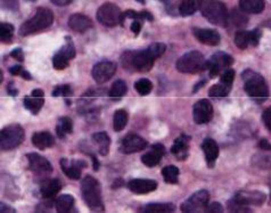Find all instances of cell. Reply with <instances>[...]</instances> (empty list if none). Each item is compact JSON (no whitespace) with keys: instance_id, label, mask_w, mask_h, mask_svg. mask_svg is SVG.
Listing matches in <instances>:
<instances>
[{"instance_id":"6da1fadb","label":"cell","mask_w":271,"mask_h":213,"mask_svg":"<svg viewBox=\"0 0 271 213\" xmlns=\"http://www.w3.org/2000/svg\"><path fill=\"white\" fill-rule=\"evenodd\" d=\"M166 46L162 42H155L142 51H125L121 56V62L125 70L148 72L153 68L154 62L165 53Z\"/></svg>"},{"instance_id":"7a4b0ae2","label":"cell","mask_w":271,"mask_h":213,"mask_svg":"<svg viewBox=\"0 0 271 213\" xmlns=\"http://www.w3.org/2000/svg\"><path fill=\"white\" fill-rule=\"evenodd\" d=\"M81 195L90 211L103 212L105 210L101 197V187L96 178L91 176L83 178L81 182Z\"/></svg>"},{"instance_id":"3957f363","label":"cell","mask_w":271,"mask_h":213,"mask_svg":"<svg viewBox=\"0 0 271 213\" xmlns=\"http://www.w3.org/2000/svg\"><path fill=\"white\" fill-rule=\"evenodd\" d=\"M244 89L249 96L258 103H263L269 97V88L264 78L254 71L246 70L243 72Z\"/></svg>"},{"instance_id":"277c9868","label":"cell","mask_w":271,"mask_h":213,"mask_svg":"<svg viewBox=\"0 0 271 213\" xmlns=\"http://www.w3.org/2000/svg\"><path fill=\"white\" fill-rule=\"evenodd\" d=\"M54 14L48 8L40 7L37 9L36 15L23 23L20 27V36L26 37L30 35H35L37 32L44 31L53 24Z\"/></svg>"},{"instance_id":"5b68a950","label":"cell","mask_w":271,"mask_h":213,"mask_svg":"<svg viewBox=\"0 0 271 213\" xmlns=\"http://www.w3.org/2000/svg\"><path fill=\"white\" fill-rule=\"evenodd\" d=\"M202 15L207 20L218 26H227L229 22V14L226 5L220 0H204L200 6Z\"/></svg>"},{"instance_id":"8992f818","label":"cell","mask_w":271,"mask_h":213,"mask_svg":"<svg viewBox=\"0 0 271 213\" xmlns=\"http://www.w3.org/2000/svg\"><path fill=\"white\" fill-rule=\"evenodd\" d=\"M207 64L208 60H205L203 54L197 50H193L182 55L181 57L177 60L176 68L181 73L195 74L207 70Z\"/></svg>"},{"instance_id":"52a82bcc","label":"cell","mask_w":271,"mask_h":213,"mask_svg":"<svg viewBox=\"0 0 271 213\" xmlns=\"http://www.w3.org/2000/svg\"><path fill=\"white\" fill-rule=\"evenodd\" d=\"M24 129L17 123L5 127L0 131V147L3 150H11L24 141Z\"/></svg>"},{"instance_id":"ba28073f","label":"cell","mask_w":271,"mask_h":213,"mask_svg":"<svg viewBox=\"0 0 271 213\" xmlns=\"http://www.w3.org/2000/svg\"><path fill=\"white\" fill-rule=\"evenodd\" d=\"M97 21L103 25L113 27L119 24H123L124 13L121 12V9L116 5L107 3L98 9Z\"/></svg>"},{"instance_id":"9c48e42d","label":"cell","mask_w":271,"mask_h":213,"mask_svg":"<svg viewBox=\"0 0 271 213\" xmlns=\"http://www.w3.org/2000/svg\"><path fill=\"white\" fill-rule=\"evenodd\" d=\"M76 57V48H74V44L71 39V37L65 38V44L59 49V51L53 57V66L55 70L62 71L66 69L70 60Z\"/></svg>"},{"instance_id":"30bf717a","label":"cell","mask_w":271,"mask_h":213,"mask_svg":"<svg viewBox=\"0 0 271 213\" xmlns=\"http://www.w3.org/2000/svg\"><path fill=\"white\" fill-rule=\"evenodd\" d=\"M232 63L233 58L230 55L222 53V51H219V53L214 54L212 57L208 60L207 64V70L209 71L210 78H217L222 71L225 72L226 70H228L229 66H231Z\"/></svg>"},{"instance_id":"8fae6325","label":"cell","mask_w":271,"mask_h":213,"mask_svg":"<svg viewBox=\"0 0 271 213\" xmlns=\"http://www.w3.org/2000/svg\"><path fill=\"white\" fill-rule=\"evenodd\" d=\"M210 201V194L208 191H198L194 193L188 200L182 203L180 209L182 212L193 213V212H200L205 211V207L208 206Z\"/></svg>"},{"instance_id":"7c38bea8","label":"cell","mask_w":271,"mask_h":213,"mask_svg":"<svg viewBox=\"0 0 271 213\" xmlns=\"http://www.w3.org/2000/svg\"><path fill=\"white\" fill-rule=\"evenodd\" d=\"M116 71V64L110 60H104L97 63L92 68L91 75L93 80H95L96 83L103 84L109 81L110 79H112Z\"/></svg>"},{"instance_id":"4fadbf2b","label":"cell","mask_w":271,"mask_h":213,"mask_svg":"<svg viewBox=\"0 0 271 213\" xmlns=\"http://www.w3.org/2000/svg\"><path fill=\"white\" fill-rule=\"evenodd\" d=\"M213 117V106L208 99H200L193 106V119L197 125H207Z\"/></svg>"},{"instance_id":"5bb4252c","label":"cell","mask_w":271,"mask_h":213,"mask_svg":"<svg viewBox=\"0 0 271 213\" xmlns=\"http://www.w3.org/2000/svg\"><path fill=\"white\" fill-rule=\"evenodd\" d=\"M148 146L147 140L136 134H129L121 141L120 152L123 154H133L144 150Z\"/></svg>"},{"instance_id":"9a60e30c","label":"cell","mask_w":271,"mask_h":213,"mask_svg":"<svg viewBox=\"0 0 271 213\" xmlns=\"http://www.w3.org/2000/svg\"><path fill=\"white\" fill-rule=\"evenodd\" d=\"M26 159L29 161V168L36 176H46L53 171V167L48 160L37 153L26 154Z\"/></svg>"},{"instance_id":"2e32d148","label":"cell","mask_w":271,"mask_h":213,"mask_svg":"<svg viewBox=\"0 0 271 213\" xmlns=\"http://www.w3.org/2000/svg\"><path fill=\"white\" fill-rule=\"evenodd\" d=\"M261 39V31L255 29L253 31L240 30L235 35V45L240 49H246L249 46H258Z\"/></svg>"},{"instance_id":"e0dca14e","label":"cell","mask_w":271,"mask_h":213,"mask_svg":"<svg viewBox=\"0 0 271 213\" xmlns=\"http://www.w3.org/2000/svg\"><path fill=\"white\" fill-rule=\"evenodd\" d=\"M233 200L244 206H261L265 201V195L262 192L258 191H243L238 192L236 195L233 196Z\"/></svg>"},{"instance_id":"ac0fdd59","label":"cell","mask_w":271,"mask_h":213,"mask_svg":"<svg viewBox=\"0 0 271 213\" xmlns=\"http://www.w3.org/2000/svg\"><path fill=\"white\" fill-rule=\"evenodd\" d=\"M60 167L63 172L72 180H78L81 178L82 169L87 168V163L85 161H69L67 159L60 160Z\"/></svg>"},{"instance_id":"d6986e66","label":"cell","mask_w":271,"mask_h":213,"mask_svg":"<svg viewBox=\"0 0 271 213\" xmlns=\"http://www.w3.org/2000/svg\"><path fill=\"white\" fill-rule=\"evenodd\" d=\"M128 188L136 195H145L156 191L157 182L153 179H132L131 181H129Z\"/></svg>"},{"instance_id":"ffe728a7","label":"cell","mask_w":271,"mask_h":213,"mask_svg":"<svg viewBox=\"0 0 271 213\" xmlns=\"http://www.w3.org/2000/svg\"><path fill=\"white\" fill-rule=\"evenodd\" d=\"M45 94L41 89H35L30 96L24 97V106L27 111H30L32 114H38L45 103Z\"/></svg>"},{"instance_id":"44dd1931","label":"cell","mask_w":271,"mask_h":213,"mask_svg":"<svg viewBox=\"0 0 271 213\" xmlns=\"http://www.w3.org/2000/svg\"><path fill=\"white\" fill-rule=\"evenodd\" d=\"M166 154V149L162 144H155L148 153L142 156V162L148 168H154L161 162L163 156Z\"/></svg>"},{"instance_id":"7402d4cb","label":"cell","mask_w":271,"mask_h":213,"mask_svg":"<svg viewBox=\"0 0 271 213\" xmlns=\"http://www.w3.org/2000/svg\"><path fill=\"white\" fill-rule=\"evenodd\" d=\"M193 35L199 42L208 46H218L221 40L218 31L212 29H198V27H195V29H193Z\"/></svg>"},{"instance_id":"603a6c76","label":"cell","mask_w":271,"mask_h":213,"mask_svg":"<svg viewBox=\"0 0 271 213\" xmlns=\"http://www.w3.org/2000/svg\"><path fill=\"white\" fill-rule=\"evenodd\" d=\"M69 26L70 29L73 31L82 33L91 29L93 26V23L89 17L83 15V14H73V15H71L69 18Z\"/></svg>"},{"instance_id":"cb8c5ba5","label":"cell","mask_w":271,"mask_h":213,"mask_svg":"<svg viewBox=\"0 0 271 213\" xmlns=\"http://www.w3.org/2000/svg\"><path fill=\"white\" fill-rule=\"evenodd\" d=\"M189 141H190V138L186 135H181L175 140V143L171 147V153L175 155V158L177 160L184 161L188 158Z\"/></svg>"},{"instance_id":"d4e9b609","label":"cell","mask_w":271,"mask_h":213,"mask_svg":"<svg viewBox=\"0 0 271 213\" xmlns=\"http://www.w3.org/2000/svg\"><path fill=\"white\" fill-rule=\"evenodd\" d=\"M202 149L205 155V160H207L208 167L213 168L219 156V146L216 143V140L211 138L204 139L202 143Z\"/></svg>"},{"instance_id":"484cf974","label":"cell","mask_w":271,"mask_h":213,"mask_svg":"<svg viewBox=\"0 0 271 213\" xmlns=\"http://www.w3.org/2000/svg\"><path fill=\"white\" fill-rule=\"evenodd\" d=\"M32 144L39 149L49 148L54 145V137L51 136V134L48 131L36 132V134L32 136Z\"/></svg>"},{"instance_id":"4316f807","label":"cell","mask_w":271,"mask_h":213,"mask_svg":"<svg viewBox=\"0 0 271 213\" xmlns=\"http://www.w3.org/2000/svg\"><path fill=\"white\" fill-rule=\"evenodd\" d=\"M60 189H62V182L58 179H51L49 181H46L41 186V196L45 200H51V198L56 196V194H58Z\"/></svg>"},{"instance_id":"83f0119b","label":"cell","mask_w":271,"mask_h":213,"mask_svg":"<svg viewBox=\"0 0 271 213\" xmlns=\"http://www.w3.org/2000/svg\"><path fill=\"white\" fill-rule=\"evenodd\" d=\"M265 7L264 0H240L241 11L249 14H260Z\"/></svg>"},{"instance_id":"f1b7e54d","label":"cell","mask_w":271,"mask_h":213,"mask_svg":"<svg viewBox=\"0 0 271 213\" xmlns=\"http://www.w3.org/2000/svg\"><path fill=\"white\" fill-rule=\"evenodd\" d=\"M92 140L95 141L98 146V150L101 156H106L110 152L111 138L106 132H96L92 135Z\"/></svg>"},{"instance_id":"f546056e","label":"cell","mask_w":271,"mask_h":213,"mask_svg":"<svg viewBox=\"0 0 271 213\" xmlns=\"http://www.w3.org/2000/svg\"><path fill=\"white\" fill-rule=\"evenodd\" d=\"M203 0H181L179 12L182 16H190L202 6Z\"/></svg>"},{"instance_id":"4dcf8cb0","label":"cell","mask_w":271,"mask_h":213,"mask_svg":"<svg viewBox=\"0 0 271 213\" xmlns=\"http://www.w3.org/2000/svg\"><path fill=\"white\" fill-rule=\"evenodd\" d=\"M176 210L172 203H151L142 207V212L145 213H170Z\"/></svg>"},{"instance_id":"1f68e13d","label":"cell","mask_w":271,"mask_h":213,"mask_svg":"<svg viewBox=\"0 0 271 213\" xmlns=\"http://www.w3.org/2000/svg\"><path fill=\"white\" fill-rule=\"evenodd\" d=\"M74 206V197L70 194L60 195L57 200L55 201V209L59 213L70 212Z\"/></svg>"},{"instance_id":"d6a6232c","label":"cell","mask_w":271,"mask_h":213,"mask_svg":"<svg viewBox=\"0 0 271 213\" xmlns=\"http://www.w3.org/2000/svg\"><path fill=\"white\" fill-rule=\"evenodd\" d=\"M73 131V122L67 116H63L57 121V126H56V132L59 138L64 139L65 136L72 134Z\"/></svg>"},{"instance_id":"836d02e7","label":"cell","mask_w":271,"mask_h":213,"mask_svg":"<svg viewBox=\"0 0 271 213\" xmlns=\"http://www.w3.org/2000/svg\"><path fill=\"white\" fill-rule=\"evenodd\" d=\"M128 92V87L123 80H118L115 81L109 92V96L113 99V101H120L121 98L125 96Z\"/></svg>"},{"instance_id":"e575fe53","label":"cell","mask_w":271,"mask_h":213,"mask_svg":"<svg viewBox=\"0 0 271 213\" xmlns=\"http://www.w3.org/2000/svg\"><path fill=\"white\" fill-rule=\"evenodd\" d=\"M129 121V114L127 111L124 110H118L115 112L114 114V119H113V128L116 132L122 131L127 123Z\"/></svg>"},{"instance_id":"d590c367","label":"cell","mask_w":271,"mask_h":213,"mask_svg":"<svg viewBox=\"0 0 271 213\" xmlns=\"http://www.w3.org/2000/svg\"><path fill=\"white\" fill-rule=\"evenodd\" d=\"M179 169L175 167V165H167V167L163 168L162 176L164 181L167 184H178L179 181Z\"/></svg>"},{"instance_id":"8d00e7d4","label":"cell","mask_w":271,"mask_h":213,"mask_svg":"<svg viewBox=\"0 0 271 213\" xmlns=\"http://www.w3.org/2000/svg\"><path fill=\"white\" fill-rule=\"evenodd\" d=\"M231 88L226 86V84H223L221 82H219L217 84H214L211 88H210L209 90V95L211 97L214 98H221V97H227L229 93H230Z\"/></svg>"},{"instance_id":"74e56055","label":"cell","mask_w":271,"mask_h":213,"mask_svg":"<svg viewBox=\"0 0 271 213\" xmlns=\"http://www.w3.org/2000/svg\"><path fill=\"white\" fill-rule=\"evenodd\" d=\"M14 36V26L9 23H2L0 24V39L3 44H11Z\"/></svg>"},{"instance_id":"f35d334b","label":"cell","mask_w":271,"mask_h":213,"mask_svg":"<svg viewBox=\"0 0 271 213\" xmlns=\"http://www.w3.org/2000/svg\"><path fill=\"white\" fill-rule=\"evenodd\" d=\"M245 12H241V11H232L231 15L229 16V21L232 22V24L237 26V27H244L247 24V21H249V18L244 14Z\"/></svg>"},{"instance_id":"ab89813d","label":"cell","mask_w":271,"mask_h":213,"mask_svg":"<svg viewBox=\"0 0 271 213\" xmlns=\"http://www.w3.org/2000/svg\"><path fill=\"white\" fill-rule=\"evenodd\" d=\"M134 89L140 96H147V95L152 92L153 84L148 79H139L138 81L134 83Z\"/></svg>"},{"instance_id":"60d3db41","label":"cell","mask_w":271,"mask_h":213,"mask_svg":"<svg viewBox=\"0 0 271 213\" xmlns=\"http://www.w3.org/2000/svg\"><path fill=\"white\" fill-rule=\"evenodd\" d=\"M54 97L64 96V97H71L72 96V88L69 84H63V86H57L53 92Z\"/></svg>"},{"instance_id":"b9f144b4","label":"cell","mask_w":271,"mask_h":213,"mask_svg":"<svg viewBox=\"0 0 271 213\" xmlns=\"http://www.w3.org/2000/svg\"><path fill=\"white\" fill-rule=\"evenodd\" d=\"M233 79H235V71L231 70V69H228L226 70L225 72L221 74V78H220V82L226 84L228 87H232V82H233Z\"/></svg>"},{"instance_id":"7bdbcfd3","label":"cell","mask_w":271,"mask_h":213,"mask_svg":"<svg viewBox=\"0 0 271 213\" xmlns=\"http://www.w3.org/2000/svg\"><path fill=\"white\" fill-rule=\"evenodd\" d=\"M228 210L231 212H251V209L249 206H244L236 202L235 200H230L228 202Z\"/></svg>"},{"instance_id":"ee69618b","label":"cell","mask_w":271,"mask_h":213,"mask_svg":"<svg viewBox=\"0 0 271 213\" xmlns=\"http://www.w3.org/2000/svg\"><path fill=\"white\" fill-rule=\"evenodd\" d=\"M3 8L9 9V11H17L18 9V0H2Z\"/></svg>"},{"instance_id":"f6af8a7d","label":"cell","mask_w":271,"mask_h":213,"mask_svg":"<svg viewBox=\"0 0 271 213\" xmlns=\"http://www.w3.org/2000/svg\"><path fill=\"white\" fill-rule=\"evenodd\" d=\"M262 121L264 123V126L267 127V129L269 131H271V107L267 108V110H265L263 112V114H262Z\"/></svg>"},{"instance_id":"bcb514c9","label":"cell","mask_w":271,"mask_h":213,"mask_svg":"<svg viewBox=\"0 0 271 213\" xmlns=\"http://www.w3.org/2000/svg\"><path fill=\"white\" fill-rule=\"evenodd\" d=\"M222 211H223V207L220 203H218V202H213V203H211V204H208V206L205 207V212L219 213V212H222Z\"/></svg>"},{"instance_id":"7dc6e473","label":"cell","mask_w":271,"mask_h":213,"mask_svg":"<svg viewBox=\"0 0 271 213\" xmlns=\"http://www.w3.org/2000/svg\"><path fill=\"white\" fill-rule=\"evenodd\" d=\"M12 57L15 58L16 60L18 62H23L24 60V54H23V50L21 48H16V49H14L12 53Z\"/></svg>"},{"instance_id":"c3c4849f","label":"cell","mask_w":271,"mask_h":213,"mask_svg":"<svg viewBox=\"0 0 271 213\" xmlns=\"http://www.w3.org/2000/svg\"><path fill=\"white\" fill-rule=\"evenodd\" d=\"M143 21H138V20H133L132 24H131V31L134 33V36H138L140 33V30H142L143 26Z\"/></svg>"},{"instance_id":"681fc988","label":"cell","mask_w":271,"mask_h":213,"mask_svg":"<svg viewBox=\"0 0 271 213\" xmlns=\"http://www.w3.org/2000/svg\"><path fill=\"white\" fill-rule=\"evenodd\" d=\"M259 147L261 149L265 150V152H270V150H271V145H270V143L267 139H261L260 143H259Z\"/></svg>"},{"instance_id":"f907efd6","label":"cell","mask_w":271,"mask_h":213,"mask_svg":"<svg viewBox=\"0 0 271 213\" xmlns=\"http://www.w3.org/2000/svg\"><path fill=\"white\" fill-rule=\"evenodd\" d=\"M22 66L21 65H15V66H12V68H9V73L12 75H21L22 73Z\"/></svg>"},{"instance_id":"816d5d0a","label":"cell","mask_w":271,"mask_h":213,"mask_svg":"<svg viewBox=\"0 0 271 213\" xmlns=\"http://www.w3.org/2000/svg\"><path fill=\"white\" fill-rule=\"evenodd\" d=\"M7 92H8L9 95H11V96H14V97L17 96V94H18L17 89L15 88V86H14L13 82H9L8 88H7Z\"/></svg>"},{"instance_id":"f5cc1de1","label":"cell","mask_w":271,"mask_h":213,"mask_svg":"<svg viewBox=\"0 0 271 213\" xmlns=\"http://www.w3.org/2000/svg\"><path fill=\"white\" fill-rule=\"evenodd\" d=\"M51 3L57 5V6H66L70 3L72 2V0H50Z\"/></svg>"},{"instance_id":"db71d44e","label":"cell","mask_w":271,"mask_h":213,"mask_svg":"<svg viewBox=\"0 0 271 213\" xmlns=\"http://www.w3.org/2000/svg\"><path fill=\"white\" fill-rule=\"evenodd\" d=\"M0 210H2V212H15V210H14L13 207L7 206L5 203H2V204H0Z\"/></svg>"},{"instance_id":"11a10c76","label":"cell","mask_w":271,"mask_h":213,"mask_svg":"<svg viewBox=\"0 0 271 213\" xmlns=\"http://www.w3.org/2000/svg\"><path fill=\"white\" fill-rule=\"evenodd\" d=\"M21 77H22L23 79H25V80H32V77H31V74H30L29 72H27V71H24V70H23V71H22V73H21Z\"/></svg>"},{"instance_id":"9f6ffc18","label":"cell","mask_w":271,"mask_h":213,"mask_svg":"<svg viewBox=\"0 0 271 213\" xmlns=\"http://www.w3.org/2000/svg\"><path fill=\"white\" fill-rule=\"evenodd\" d=\"M138 2H139V3H142V4H144V3H145V0H138Z\"/></svg>"},{"instance_id":"6f0895ef","label":"cell","mask_w":271,"mask_h":213,"mask_svg":"<svg viewBox=\"0 0 271 213\" xmlns=\"http://www.w3.org/2000/svg\"><path fill=\"white\" fill-rule=\"evenodd\" d=\"M30 2H36V0H30Z\"/></svg>"},{"instance_id":"680465c9","label":"cell","mask_w":271,"mask_h":213,"mask_svg":"<svg viewBox=\"0 0 271 213\" xmlns=\"http://www.w3.org/2000/svg\"><path fill=\"white\" fill-rule=\"evenodd\" d=\"M270 201H271V194H270Z\"/></svg>"}]
</instances>
